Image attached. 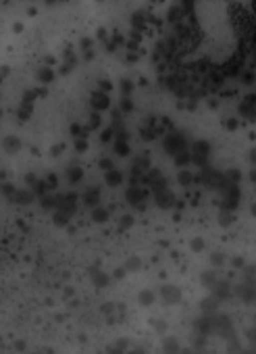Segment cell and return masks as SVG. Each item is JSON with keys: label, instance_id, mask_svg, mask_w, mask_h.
Listing matches in <instances>:
<instances>
[{"label": "cell", "instance_id": "6da1fadb", "mask_svg": "<svg viewBox=\"0 0 256 354\" xmlns=\"http://www.w3.org/2000/svg\"><path fill=\"white\" fill-rule=\"evenodd\" d=\"M240 115L246 117L248 121L256 119V94H248V96L242 98V102H240Z\"/></svg>", "mask_w": 256, "mask_h": 354}, {"label": "cell", "instance_id": "7a4b0ae2", "mask_svg": "<svg viewBox=\"0 0 256 354\" xmlns=\"http://www.w3.org/2000/svg\"><path fill=\"white\" fill-rule=\"evenodd\" d=\"M240 79H242V84L250 86V84H254L256 75H254V71H252V69H242V71H240Z\"/></svg>", "mask_w": 256, "mask_h": 354}, {"label": "cell", "instance_id": "3957f363", "mask_svg": "<svg viewBox=\"0 0 256 354\" xmlns=\"http://www.w3.org/2000/svg\"><path fill=\"white\" fill-rule=\"evenodd\" d=\"M227 177H231V183H238V181H240V171H238V169H231V171L227 173Z\"/></svg>", "mask_w": 256, "mask_h": 354}, {"label": "cell", "instance_id": "277c9868", "mask_svg": "<svg viewBox=\"0 0 256 354\" xmlns=\"http://www.w3.org/2000/svg\"><path fill=\"white\" fill-rule=\"evenodd\" d=\"M248 161L254 165V167H256V148H252L250 152H248Z\"/></svg>", "mask_w": 256, "mask_h": 354}, {"label": "cell", "instance_id": "5b68a950", "mask_svg": "<svg viewBox=\"0 0 256 354\" xmlns=\"http://www.w3.org/2000/svg\"><path fill=\"white\" fill-rule=\"evenodd\" d=\"M250 179H252V181H256V169L250 173Z\"/></svg>", "mask_w": 256, "mask_h": 354}, {"label": "cell", "instance_id": "8992f818", "mask_svg": "<svg viewBox=\"0 0 256 354\" xmlns=\"http://www.w3.org/2000/svg\"><path fill=\"white\" fill-rule=\"evenodd\" d=\"M252 212H254V215H256V202L252 204Z\"/></svg>", "mask_w": 256, "mask_h": 354}]
</instances>
